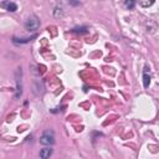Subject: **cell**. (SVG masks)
Here are the masks:
<instances>
[{
	"instance_id": "cell-11",
	"label": "cell",
	"mask_w": 159,
	"mask_h": 159,
	"mask_svg": "<svg viewBox=\"0 0 159 159\" xmlns=\"http://www.w3.org/2000/svg\"><path fill=\"white\" fill-rule=\"evenodd\" d=\"M139 5L141 6H151V5H153V2H141Z\"/></svg>"
},
{
	"instance_id": "cell-7",
	"label": "cell",
	"mask_w": 159,
	"mask_h": 159,
	"mask_svg": "<svg viewBox=\"0 0 159 159\" xmlns=\"http://www.w3.org/2000/svg\"><path fill=\"white\" fill-rule=\"evenodd\" d=\"M72 33H75V34H87L88 33V27H86V26L73 27L72 29Z\"/></svg>"
},
{
	"instance_id": "cell-4",
	"label": "cell",
	"mask_w": 159,
	"mask_h": 159,
	"mask_svg": "<svg viewBox=\"0 0 159 159\" xmlns=\"http://www.w3.org/2000/svg\"><path fill=\"white\" fill-rule=\"evenodd\" d=\"M52 15H54V17H62L65 15V10H63L62 6L57 5L54 8V10H52Z\"/></svg>"
},
{
	"instance_id": "cell-6",
	"label": "cell",
	"mask_w": 159,
	"mask_h": 159,
	"mask_svg": "<svg viewBox=\"0 0 159 159\" xmlns=\"http://www.w3.org/2000/svg\"><path fill=\"white\" fill-rule=\"evenodd\" d=\"M2 5L6 8L8 11H11V13H14V11L17 10V5L15 3H13V2H6V3H3Z\"/></svg>"
},
{
	"instance_id": "cell-8",
	"label": "cell",
	"mask_w": 159,
	"mask_h": 159,
	"mask_svg": "<svg viewBox=\"0 0 159 159\" xmlns=\"http://www.w3.org/2000/svg\"><path fill=\"white\" fill-rule=\"evenodd\" d=\"M42 90H44L42 83H40V82H35L34 83V93L35 94H41L42 93Z\"/></svg>"
},
{
	"instance_id": "cell-2",
	"label": "cell",
	"mask_w": 159,
	"mask_h": 159,
	"mask_svg": "<svg viewBox=\"0 0 159 159\" xmlns=\"http://www.w3.org/2000/svg\"><path fill=\"white\" fill-rule=\"evenodd\" d=\"M40 27V20L36 15H31L27 17V20L25 21V29L30 33H33V31H36L37 29Z\"/></svg>"
},
{
	"instance_id": "cell-9",
	"label": "cell",
	"mask_w": 159,
	"mask_h": 159,
	"mask_svg": "<svg viewBox=\"0 0 159 159\" xmlns=\"http://www.w3.org/2000/svg\"><path fill=\"white\" fill-rule=\"evenodd\" d=\"M149 83H151V76L148 75L147 71H144V73H143V86L147 88V87H149Z\"/></svg>"
},
{
	"instance_id": "cell-1",
	"label": "cell",
	"mask_w": 159,
	"mask_h": 159,
	"mask_svg": "<svg viewBox=\"0 0 159 159\" xmlns=\"http://www.w3.org/2000/svg\"><path fill=\"white\" fill-rule=\"evenodd\" d=\"M40 143L44 145H52L55 143V133L52 129H46L40 137Z\"/></svg>"
},
{
	"instance_id": "cell-5",
	"label": "cell",
	"mask_w": 159,
	"mask_h": 159,
	"mask_svg": "<svg viewBox=\"0 0 159 159\" xmlns=\"http://www.w3.org/2000/svg\"><path fill=\"white\" fill-rule=\"evenodd\" d=\"M34 37H36V35H34L33 37H25V39L14 37V39H13V42H14V44H16V45H23V44H27V42H30Z\"/></svg>"
},
{
	"instance_id": "cell-3",
	"label": "cell",
	"mask_w": 159,
	"mask_h": 159,
	"mask_svg": "<svg viewBox=\"0 0 159 159\" xmlns=\"http://www.w3.org/2000/svg\"><path fill=\"white\" fill-rule=\"evenodd\" d=\"M52 153H54V151L51 149V148H44V149L40 151V158L41 159H49Z\"/></svg>"
},
{
	"instance_id": "cell-10",
	"label": "cell",
	"mask_w": 159,
	"mask_h": 159,
	"mask_svg": "<svg viewBox=\"0 0 159 159\" xmlns=\"http://www.w3.org/2000/svg\"><path fill=\"white\" fill-rule=\"evenodd\" d=\"M124 6H126L127 9L132 10V9L135 6V3L133 2V0H127V2H124Z\"/></svg>"
},
{
	"instance_id": "cell-12",
	"label": "cell",
	"mask_w": 159,
	"mask_h": 159,
	"mask_svg": "<svg viewBox=\"0 0 159 159\" xmlns=\"http://www.w3.org/2000/svg\"><path fill=\"white\" fill-rule=\"evenodd\" d=\"M81 3L80 2H70V5H73V6H76V5H80Z\"/></svg>"
}]
</instances>
